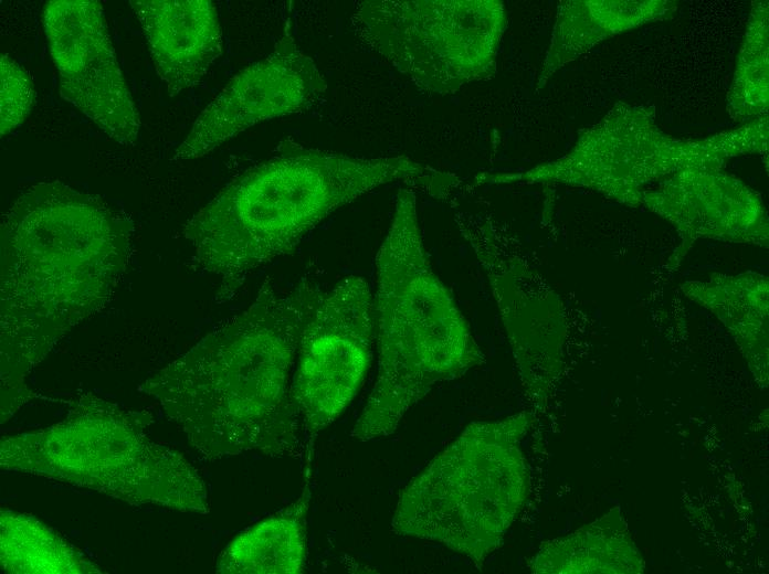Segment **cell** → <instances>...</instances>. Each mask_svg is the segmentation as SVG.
I'll list each match as a JSON object with an SVG mask.
<instances>
[{"label": "cell", "mask_w": 769, "mask_h": 574, "mask_svg": "<svg viewBox=\"0 0 769 574\" xmlns=\"http://www.w3.org/2000/svg\"><path fill=\"white\" fill-rule=\"evenodd\" d=\"M417 216L414 193L401 190L376 256L379 361L352 431L362 442L392 434L436 383L462 376L484 358L452 294L431 267Z\"/></svg>", "instance_id": "cell-4"}, {"label": "cell", "mask_w": 769, "mask_h": 574, "mask_svg": "<svg viewBox=\"0 0 769 574\" xmlns=\"http://www.w3.org/2000/svg\"><path fill=\"white\" fill-rule=\"evenodd\" d=\"M157 74L171 96L207 76L222 53V31L210 0H130Z\"/></svg>", "instance_id": "cell-14"}, {"label": "cell", "mask_w": 769, "mask_h": 574, "mask_svg": "<svg viewBox=\"0 0 769 574\" xmlns=\"http://www.w3.org/2000/svg\"><path fill=\"white\" fill-rule=\"evenodd\" d=\"M693 301L714 312L744 343L767 354L768 278L759 273L713 274L707 280L681 285Z\"/></svg>", "instance_id": "cell-17"}, {"label": "cell", "mask_w": 769, "mask_h": 574, "mask_svg": "<svg viewBox=\"0 0 769 574\" xmlns=\"http://www.w3.org/2000/svg\"><path fill=\"white\" fill-rule=\"evenodd\" d=\"M42 21L61 96L107 137L122 146H134L139 114L120 71L102 3L50 0Z\"/></svg>", "instance_id": "cell-10"}, {"label": "cell", "mask_w": 769, "mask_h": 574, "mask_svg": "<svg viewBox=\"0 0 769 574\" xmlns=\"http://www.w3.org/2000/svg\"><path fill=\"white\" fill-rule=\"evenodd\" d=\"M668 221L681 243L668 259L676 268L700 238L768 246V217L759 194L720 169L688 168L672 174L642 203Z\"/></svg>", "instance_id": "cell-13"}, {"label": "cell", "mask_w": 769, "mask_h": 574, "mask_svg": "<svg viewBox=\"0 0 769 574\" xmlns=\"http://www.w3.org/2000/svg\"><path fill=\"white\" fill-rule=\"evenodd\" d=\"M151 416L82 394L48 428L1 440V466L45 476L130 503L207 513L208 495L197 469L151 439Z\"/></svg>", "instance_id": "cell-5"}, {"label": "cell", "mask_w": 769, "mask_h": 574, "mask_svg": "<svg viewBox=\"0 0 769 574\" xmlns=\"http://www.w3.org/2000/svg\"><path fill=\"white\" fill-rule=\"evenodd\" d=\"M1 563L12 573H84L94 567L40 522L1 513Z\"/></svg>", "instance_id": "cell-18"}, {"label": "cell", "mask_w": 769, "mask_h": 574, "mask_svg": "<svg viewBox=\"0 0 769 574\" xmlns=\"http://www.w3.org/2000/svg\"><path fill=\"white\" fill-rule=\"evenodd\" d=\"M310 456L301 496L289 506L241 533L222 552L220 573L297 574L307 553L305 515L310 500Z\"/></svg>", "instance_id": "cell-15"}, {"label": "cell", "mask_w": 769, "mask_h": 574, "mask_svg": "<svg viewBox=\"0 0 769 574\" xmlns=\"http://www.w3.org/2000/svg\"><path fill=\"white\" fill-rule=\"evenodd\" d=\"M467 234L493 291L524 385L535 397H544L561 365V302L535 269L499 247L495 233L467 230Z\"/></svg>", "instance_id": "cell-12"}, {"label": "cell", "mask_w": 769, "mask_h": 574, "mask_svg": "<svg viewBox=\"0 0 769 574\" xmlns=\"http://www.w3.org/2000/svg\"><path fill=\"white\" fill-rule=\"evenodd\" d=\"M668 1H565L559 4L539 85L603 39L672 13Z\"/></svg>", "instance_id": "cell-16"}, {"label": "cell", "mask_w": 769, "mask_h": 574, "mask_svg": "<svg viewBox=\"0 0 769 574\" xmlns=\"http://www.w3.org/2000/svg\"><path fill=\"white\" fill-rule=\"evenodd\" d=\"M365 40L422 88L446 94L494 71L505 28L502 2L365 1Z\"/></svg>", "instance_id": "cell-8"}, {"label": "cell", "mask_w": 769, "mask_h": 574, "mask_svg": "<svg viewBox=\"0 0 769 574\" xmlns=\"http://www.w3.org/2000/svg\"><path fill=\"white\" fill-rule=\"evenodd\" d=\"M526 414L475 422L400 496L392 529L439 542L481 564L502 543L527 493L519 440Z\"/></svg>", "instance_id": "cell-6"}, {"label": "cell", "mask_w": 769, "mask_h": 574, "mask_svg": "<svg viewBox=\"0 0 769 574\" xmlns=\"http://www.w3.org/2000/svg\"><path fill=\"white\" fill-rule=\"evenodd\" d=\"M768 107V6L757 2L740 47L728 108L734 116H765Z\"/></svg>", "instance_id": "cell-19"}, {"label": "cell", "mask_w": 769, "mask_h": 574, "mask_svg": "<svg viewBox=\"0 0 769 574\" xmlns=\"http://www.w3.org/2000/svg\"><path fill=\"white\" fill-rule=\"evenodd\" d=\"M133 222L59 180L19 194L0 226L1 410L31 396L29 372L106 306L129 259Z\"/></svg>", "instance_id": "cell-1"}, {"label": "cell", "mask_w": 769, "mask_h": 574, "mask_svg": "<svg viewBox=\"0 0 769 574\" xmlns=\"http://www.w3.org/2000/svg\"><path fill=\"white\" fill-rule=\"evenodd\" d=\"M326 89L315 62L285 32L266 57L238 73L201 111L172 159L203 157L260 121L305 111Z\"/></svg>", "instance_id": "cell-11"}, {"label": "cell", "mask_w": 769, "mask_h": 574, "mask_svg": "<svg viewBox=\"0 0 769 574\" xmlns=\"http://www.w3.org/2000/svg\"><path fill=\"white\" fill-rule=\"evenodd\" d=\"M767 144L766 117L703 140H678L663 134L644 109L622 105L565 157L523 174L492 176V182H562L638 206L644 187L654 180L688 168L720 169L731 157L767 150Z\"/></svg>", "instance_id": "cell-7"}, {"label": "cell", "mask_w": 769, "mask_h": 574, "mask_svg": "<svg viewBox=\"0 0 769 574\" xmlns=\"http://www.w3.org/2000/svg\"><path fill=\"white\" fill-rule=\"evenodd\" d=\"M0 131L8 135L28 118L34 103L29 73L7 54L0 59Z\"/></svg>", "instance_id": "cell-20"}, {"label": "cell", "mask_w": 769, "mask_h": 574, "mask_svg": "<svg viewBox=\"0 0 769 574\" xmlns=\"http://www.w3.org/2000/svg\"><path fill=\"white\" fill-rule=\"evenodd\" d=\"M375 333L373 296L364 277L347 276L323 293L304 326L292 381L309 448L357 394L370 365Z\"/></svg>", "instance_id": "cell-9"}, {"label": "cell", "mask_w": 769, "mask_h": 574, "mask_svg": "<svg viewBox=\"0 0 769 574\" xmlns=\"http://www.w3.org/2000/svg\"><path fill=\"white\" fill-rule=\"evenodd\" d=\"M429 176L411 159L356 158L293 140L217 194L183 227L198 266L231 299L259 267L291 253L340 206L386 183Z\"/></svg>", "instance_id": "cell-3"}, {"label": "cell", "mask_w": 769, "mask_h": 574, "mask_svg": "<svg viewBox=\"0 0 769 574\" xmlns=\"http://www.w3.org/2000/svg\"><path fill=\"white\" fill-rule=\"evenodd\" d=\"M323 291L266 278L255 299L155 373L143 390L207 459L301 455L292 381L304 326Z\"/></svg>", "instance_id": "cell-2"}]
</instances>
